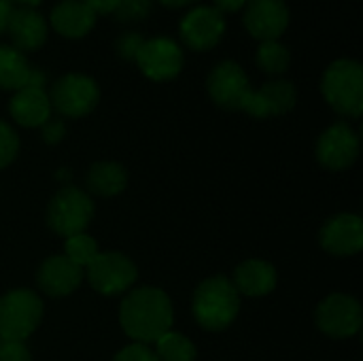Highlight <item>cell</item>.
<instances>
[{"instance_id":"6da1fadb","label":"cell","mask_w":363,"mask_h":361,"mask_svg":"<svg viewBox=\"0 0 363 361\" xmlns=\"http://www.w3.org/2000/svg\"><path fill=\"white\" fill-rule=\"evenodd\" d=\"M119 323L132 340L157 343L172 330V302L157 287H138L123 298Z\"/></svg>"},{"instance_id":"7a4b0ae2","label":"cell","mask_w":363,"mask_h":361,"mask_svg":"<svg viewBox=\"0 0 363 361\" xmlns=\"http://www.w3.org/2000/svg\"><path fill=\"white\" fill-rule=\"evenodd\" d=\"M194 317L198 326L221 332L234 323L240 311V294L225 277H211L194 294Z\"/></svg>"},{"instance_id":"3957f363","label":"cell","mask_w":363,"mask_h":361,"mask_svg":"<svg viewBox=\"0 0 363 361\" xmlns=\"http://www.w3.org/2000/svg\"><path fill=\"white\" fill-rule=\"evenodd\" d=\"M321 91L328 104L345 117H359L363 111V68L357 60H336L321 79Z\"/></svg>"},{"instance_id":"277c9868","label":"cell","mask_w":363,"mask_h":361,"mask_svg":"<svg viewBox=\"0 0 363 361\" xmlns=\"http://www.w3.org/2000/svg\"><path fill=\"white\" fill-rule=\"evenodd\" d=\"M43 319V302L30 289H13L0 298V340L23 343Z\"/></svg>"},{"instance_id":"5b68a950","label":"cell","mask_w":363,"mask_h":361,"mask_svg":"<svg viewBox=\"0 0 363 361\" xmlns=\"http://www.w3.org/2000/svg\"><path fill=\"white\" fill-rule=\"evenodd\" d=\"M91 217H94V202L83 189L77 187L60 189L47 206L49 228L64 238L81 234L89 226Z\"/></svg>"},{"instance_id":"8992f818","label":"cell","mask_w":363,"mask_h":361,"mask_svg":"<svg viewBox=\"0 0 363 361\" xmlns=\"http://www.w3.org/2000/svg\"><path fill=\"white\" fill-rule=\"evenodd\" d=\"M100 100V89L96 81L87 74L68 72L55 81L49 94L51 109L66 117H85L96 109Z\"/></svg>"},{"instance_id":"52a82bcc","label":"cell","mask_w":363,"mask_h":361,"mask_svg":"<svg viewBox=\"0 0 363 361\" xmlns=\"http://www.w3.org/2000/svg\"><path fill=\"white\" fill-rule=\"evenodd\" d=\"M89 285L102 296H119L136 281V266L123 253H98L83 270Z\"/></svg>"},{"instance_id":"ba28073f","label":"cell","mask_w":363,"mask_h":361,"mask_svg":"<svg viewBox=\"0 0 363 361\" xmlns=\"http://www.w3.org/2000/svg\"><path fill=\"white\" fill-rule=\"evenodd\" d=\"M206 87H208L213 102L228 111H242L253 91L247 72L242 70L238 62H232V60L219 62L211 70Z\"/></svg>"},{"instance_id":"9c48e42d","label":"cell","mask_w":363,"mask_h":361,"mask_svg":"<svg viewBox=\"0 0 363 361\" xmlns=\"http://www.w3.org/2000/svg\"><path fill=\"white\" fill-rule=\"evenodd\" d=\"M317 326L332 338H351L362 330V306L353 296L332 294L317 306Z\"/></svg>"},{"instance_id":"30bf717a","label":"cell","mask_w":363,"mask_h":361,"mask_svg":"<svg viewBox=\"0 0 363 361\" xmlns=\"http://www.w3.org/2000/svg\"><path fill=\"white\" fill-rule=\"evenodd\" d=\"M143 74L151 81H170L183 68V51L181 47L166 36L145 40L136 60Z\"/></svg>"},{"instance_id":"8fae6325","label":"cell","mask_w":363,"mask_h":361,"mask_svg":"<svg viewBox=\"0 0 363 361\" xmlns=\"http://www.w3.org/2000/svg\"><path fill=\"white\" fill-rule=\"evenodd\" d=\"M179 32L187 47L196 51L213 49L225 32L223 13H219L215 6H196L181 19Z\"/></svg>"},{"instance_id":"7c38bea8","label":"cell","mask_w":363,"mask_h":361,"mask_svg":"<svg viewBox=\"0 0 363 361\" xmlns=\"http://www.w3.org/2000/svg\"><path fill=\"white\" fill-rule=\"evenodd\" d=\"M359 155V138L349 123L330 126L317 143V160L328 170H345Z\"/></svg>"},{"instance_id":"4fadbf2b","label":"cell","mask_w":363,"mask_h":361,"mask_svg":"<svg viewBox=\"0 0 363 361\" xmlns=\"http://www.w3.org/2000/svg\"><path fill=\"white\" fill-rule=\"evenodd\" d=\"M245 26L257 40H279L289 26V9L283 0H247Z\"/></svg>"},{"instance_id":"5bb4252c","label":"cell","mask_w":363,"mask_h":361,"mask_svg":"<svg viewBox=\"0 0 363 361\" xmlns=\"http://www.w3.org/2000/svg\"><path fill=\"white\" fill-rule=\"evenodd\" d=\"M296 100H298V91L294 83L285 79H277L264 83L259 89H253L242 111L249 113L251 117L268 119L289 113L296 106Z\"/></svg>"},{"instance_id":"9a60e30c","label":"cell","mask_w":363,"mask_h":361,"mask_svg":"<svg viewBox=\"0 0 363 361\" xmlns=\"http://www.w3.org/2000/svg\"><path fill=\"white\" fill-rule=\"evenodd\" d=\"M321 247L338 257L359 253L363 247V223L357 215L345 213L325 221L321 230Z\"/></svg>"},{"instance_id":"2e32d148","label":"cell","mask_w":363,"mask_h":361,"mask_svg":"<svg viewBox=\"0 0 363 361\" xmlns=\"http://www.w3.org/2000/svg\"><path fill=\"white\" fill-rule=\"evenodd\" d=\"M83 279H85L83 268L72 264L66 255L47 257L36 272V283L40 291H45L51 298H62L72 294L74 289H79Z\"/></svg>"},{"instance_id":"e0dca14e","label":"cell","mask_w":363,"mask_h":361,"mask_svg":"<svg viewBox=\"0 0 363 361\" xmlns=\"http://www.w3.org/2000/svg\"><path fill=\"white\" fill-rule=\"evenodd\" d=\"M45 72L30 68L23 51L0 45V89L19 91L23 87H45Z\"/></svg>"},{"instance_id":"ac0fdd59","label":"cell","mask_w":363,"mask_h":361,"mask_svg":"<svg viewBox=\"0 0 363 361\" xmlns=\"http://www.w3.org/2000/svg\"><path fill=\"white\" fill-rule=\"evenodd\" d=\"M6 32L15 49L34 51L47 40V21L34 6H17L9 17Z\"/></svg>"},{"instance_id":"d6986e66","label":"cell","mask_w":363,"mask_h":361,"mask_svg":"<svg viewBox=\"0 0 363 361\" xmlns=\"http://www.w3.org/2000/svg\"><path fill=\"white\" fill-rule=\"evenodd\" d=\"M49 21L57 34L66 38H81L94 28L96 13L81 0H62L51 9Z\"/></svg>"},{"instance_id":"ffe728a7","label":"cell","mask_w":363,"mask_h":361,"mask_svg":"<svg viewBox=\"0 0 363 361\" xmlns=\"http://www.w3.org/2000/svg\"><path fill=\"white\" fill-rule=\"evenodd\" d=\"M11 115L23 128H40L51 117L49 94L43 87H23L11 98Z\"/></svg>"},{"instance_id":"44dd1931","label":"cell","mask_w":363,"mask_h":361,"mask_svg":"<svg viewBox=\"0 0 363 361\" xmlns=\"http://www.w3.org/2000/svg\"><path fill=\"white\" fill-rule=\"evenodd\" d=\"M234 287L238 294L249 298H262L274 291L277 287V270L272 264L264 260H247L234 272Z\"/></svg>"},{"instance_id":"7402d4cb","label":"cell","mask_w":363,"mask_h":361,"mask_svg":"<svg viewBox=\"0 0 363 361\" xmlns=\"http://www.w3.org/2000/svg\"><path fill=\"white\" fill-rule=\"evenodd\" d=\"M125 185H128V172L117 162H96L87 172V187L102 198L121 194Z\"/></svg>"},{"instance_id":"603a6c76","label":"cell","mask_w":363,"mask_h":361,"mask_svg":"<svg viewBox=\"0 0 363 361\" xmlns=\"http://www.w3.org/2000/svg\"><path fill=\"white\" fill-rule=\"evenodd\" d=\"M155 355L157 361H196V347L187 336L170 330L155 343Z\"/></svg>"},{"instance_id":"cb8c5ba5","label":"cell","mask_w":363,"mask_h":361,"mask_svg":"<svg viewBox=\"0 0 363 361\" xmlns=\"http://www.w3.org/2000/svg\"><path fill=\"white\" fill-rule=\"evenodd\" d=\"M289 49L279 40H266L257 49V66L268 74H283L289 68Z\"/></svg>"},{"instance_id":"d4e9b609","label":"cell","mask_w":363,"mask_h":361,"mask_svg":"<svg viewBox=\"0 0 363 361\" xmlns=\"http://www.w3.org/2000/svg\"><path fill=\"white\" fill-rule=\"evenodd\" d=\"M100 251H98V243L91 238V236H87V234H74V236H68L66 238V243H64V255L72 262V264H77V266H81L83 270L94 262V257L98 255Z\"/></svg>"},{"instance_id":"484cf974","label":"cell","mask_w":363,"mask_h":361,"mask_svg":"<svg viewBox=\"0 0 363 361\" xmlns=\"http://www.w3.org/2000/svg\"><path fill=\"white\" fill-rule=\"evenodd\" d=\"M153 9V0H119L117 9L113 11L119 21H140L149 17Z\"/></svg>"},{"instance_id":"4316f807","label":"cell","mask_w":363,"mask_h":361,"mask_svg":"<svg viewBox=\"0 0 363 361\" xmlns=\"http://www.w3.org/2000/svg\"><path fill=\"white\" fill-rule=\"evenodd\" d=\"M19 153V136L17 132L0 119V168H6Z\"/></svg>"},{"instance_id":"83f0119b","label":"cell","mask_w":363,"mask_h":361,"mask_svg":"<svg viewBox=\"0 0 363 361\" xmlns=\"http://www.w3.org/2000/svg\"><path fill=\"white\" fill-rule=\"evenodd\" d=\"M145 38L138 34V32H125L119 36L117 40V53L123 57V60H136L140 47H143Z\"/></svg>"},{"instance_id":"f1b7e54d","label":"cell","mask_w":363,"mask_h":361,"mask_svg":"<svg viewBox=\"0 0 363 361\" xmlns=\"http://www.w3.org/2000/svg\"><path fill=\"white\" fill-rule=\"evenodd\" d=\"M113 361H157V355L147 345L134 343V345H128L125 349H121Z\"/></svg>"},{"instance_id":"f546056e","label":"cell","mask_w":363,"mask_h":361,"mask_svg":"<svg viewBox=\"0 0 363 361\" xmlns=\"http://www.w3.org/2000/svg\"><path fill=\"white\" fill-rule=\"evenodd\" d=\"M0 361H32V355L23 343L0 340Z\"/></svg>"},{"instance_id":"4dcf8cb0","label":"cell","mask_w":363,"mask_h":361,"mask_svg":"<svg viewBox=\"0 0 363 361\" xmlns=\"http://www.w3.org/2000/svg\"><path fill=\"white\" fill-rule=\"evenodd\" d=\"M40 130H43V138H45L49 145L60 143V140L64 138V134H66V126H64L62 121H57V119L45 121V123L40 126Z\"/></svg>"},{"instance_id":"1f68e13d","label":"cell","mask_w":363,"mask_h":361,"mask_svg":"<svg viewBox=\"0 0 363 361\" xmlns=\"http://www.w3.org/2000/svg\"><path fill=\"white\" fill-rule=\"evenodd\" d=\"M81 2H85L96 15L98 13H113L115 9H117V4H119V0H81Z\"/></svg>"},{"instance_id":"d6a6232c","label":"cell","mask_w":363,"mask_h":361,"mask_svg":"<svg viewBox=\"0 0 363 361\" xmlns=\"http://www.w3.org/2000/svg\"><path fill=\"white\" fill-rule=\"evenodd\" d=\"M247 0H215V9L219 13H236L245 6Z\"/></svg>"},{"instance_id":"836d02e7","label":"cell","mask_w":363,"mask_h":361,"mask_svg":"<svg viewBox=\"0 0 363 361\" xmlns=\"http://www.w3.org/2000/svg\"><path fill=\"white\" fill-rule=\"evenodd\" d=\"M13 2L11 0H0V34L6 32V26H9V17L13 13Z\"/></svg>"},{"instance_id":"e575fe53","label":"cell","mask_w":363,"mask_h":361,"mask_svg":"<svg viewBox=\"0 0 363 361\" xmlns=\"http://www.w3.org/2000/svg\"><path fill=\"white\" fill-rule=\"evenodd\" d=\"M164 6H170V9H181V6H189L191 2L196 0H160Z\"/></svg>"},{"instance_id":"d590c367","label":"cell","mask_w":363,"mask_h":361,"mask_svg":"<svg viewBox=\"0 0 363 361\" xmlns=\"http://www.w3.org/2000/svg\"><path fill=\"white\" fill-rule=\"evenodd\" d=\"M11 2H13V0H11ZM15 2H19L21 6H36L40 0H15Z\"/></svg>"}]
</instances>
